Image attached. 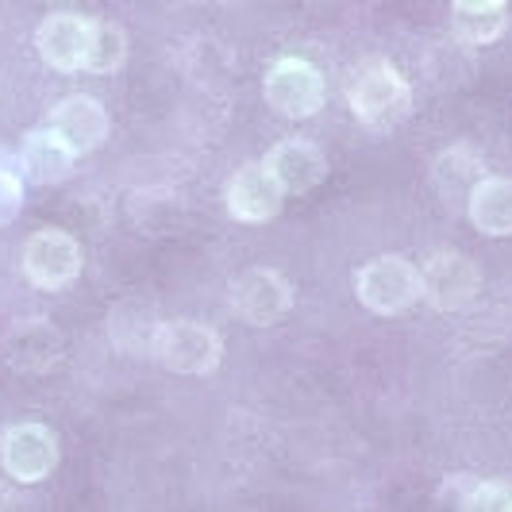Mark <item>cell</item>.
Wrapping results in <instances>:
<instances>
[{
    "label": "cell",
    "mask_w": 512,
    "mask_h": 512,
    "mask_svg": "<svg viewBox=\"0 0 512 512\" xmlns=\"http://www.w3.org/2000/svg\"><path fill=\"white\" fill-rule=\"evenodd\" d=\"M347 101L366 128L389 131L409 120L412 85L389 62H366L347 85Z\"/></svg>",
    "instance_id": "obj_1"
},
{
    "label": "cell",
    "mask_w": 512,
    "mask_h": 512,
    "mask_svg": "<svg viewBox=\"0 0 512 512\" xmlns=\"http://www.w3.org/2000/svg\"><path fill=\"white\" fill-rule=\"evenodd\" d=\"M151 355L170 374L201 378V374H212L220 366V359H224V339H220L216 328L197 324V320H166V324L154 328Z\"/></svg>",
    "instance_id": "obj_2"
},
{
    "label": "cell",
    "mask_w": 512,
    "mask_h": 512,
    "mask_svg": "<svg viewBox=\"0 0 512 512\" xmlns=\"http://www.w3.org/2000/svg\"><path fill=\"white\" fill-rule=\"evenodd\" d=\"M355 293L370 312L378 316H397L409 312L420 297H424V278L412 266L409 258L401 255H382L374 262H366L355 274Z\"/></svg>",
    "instance_id": "obj_3"
},
{
    "label": "cell",
    "mask_w": 512,
    "mask_h": 512,
    "mask_svg": "<svg viewBox=\"0 0 512 512\" xmlns=\"http://www.w3.org/2000/svg\"><path fill=\"white\" fill-rule=\"evenodd\" d=\"M262 93H266V104L278 116H285V120H308L328 101L324 74L312 62H305V58H278L266 70Z\"/></svg>",
    "instance_id": "obj_4"
},
{
    "label": "cell",
    "mask_w": 512,
    "mask_h": 512,
    "mask_svg": "<svg viewBox=\"0 0 512 512\" xmlns=\"http://www.w3.org/2000/svg\"><path fill=\"white\" fill-rule=\"evenodd\" d=\"M24 274L35 289L58 293L81 274V243L70 231L43 228L24 243Z\"/></svg>",
    "instance_id": "obj_5"
},
{
    "label": "cell",
    "mask_w": 512,
    "mask_h": 512,
    "mask_svg": "<svg viewBox=\"0 0 512 512\" xmlns=\"http://www.w3.org/2000/svg\"><path fill=\"white\" fill-rule=\"evenodd\" d=\"M0 466H4L8 478L24 482V486L43 482L58 466V436L47 424H31V420L12 424L0 436Z\"/></svg>",
    "instance_id": "obj_6"
},
{
    "label": "cell",
    "mask_w": 512,
    "mask_h": 512,
    "mask_svg": "<svg viewBox=\"0 0 512 512\" xmlns=\"http://www.w3.org/2000/svg\"><path fill=\"white\" fill-rule=\"evenodd\" d=\"M424 301L439 312H462L482 293V270L459 251H439L424 262Z\"/></svg>",
    "instance_id": "obj_7"
},
{
    "label": "cell",
    "mask_w": 512,
    "mask_h": 512,
    "mask_svg": "<svg viewBox=\"0 0 512 512\" xmlns=\"http://www.w3.org/2000/svg\"><path fill=\"white\" fill-rule=\"evenodd\" d=\"M231 308L239 312V320H247L255 328H270V324H278L285 312L293 308V285L278 270L255 266V270L235 278V285H231Z\"/></svg>",
    "instance_id": "obj_8"
},
{
    "label": "cell",
    "mask_w": 512,
    "mask_h": 512,
    "mask_svg": "<svg viewBox=\"0 0 512 512\" xmlns=\"http://www.w3.org/2000/svg\"><path fill=\"white\" fill-rule=\"evenodd\" d=\"M228 212L231 220L239 224H266L274 220L285 205L282 181L274 178V170L266 162H251V166H239V174H231L228 181Z\"/></svg>",
    "instance_id": "obj_9"
},
{
    "label": "cell",
    "mask_w": 512,
    "mask_h": 512,
    "mask_svg": "<svg viewBox=\"0 0 512 512\" xmlns=\"http://www.w3.org/2000/svg\"><path fill=\"white\" fill-rule=\"evenodd\" d=\"M62 347H66L62 332L43 316L16 320L4 335V359L16 374H47L62 359Z\"/></svg>",
    "instance_id": "obj_10"
},
{
    "label": "cell",
    "mask_w": 512,
    "mask_h": 512,
    "mask_svg": "<svg viewBox=\"0 0 512 512\" xmlns=\"http://www.w3.org/2000/svg\"><path fill=\"white\" fill-rule=\"evenodd\" d=\"M89 31H93L89 20L70 16V12H54L35 27V51L58 74H77V70H85Z\"/></svg>",
    "instance_id": "obj_11"
},
{
    "label": "cell",
    "mask_w": 512,
    "mask_h": 512,
    "mask_svg": "<svg viewBox=\"0 0 512 512\" xmlns=\"http://www.w3.org/2000/svg\"><path fill=\"white\" fill-rule=\"evenodd\" d=\"M51 128L74 147L77 154L97 151L108 131H112V116L97 97H85V93H74V97H62L51 112Z\"/></svg>",
    "instance_id": "obj_12"
},
{
    "label": "cell",
    "mask_w": 512,
    "mask_h": 512,
    "mask_svg": "<svg viewBox=\"0 0 512 512\" xmlns=\"http://www.w3.org/2000/svg\"><path fill=\"white\" fill-rule=\"evenodd\" d=\"M77 151L54 128H35L24 135L20 166L31 185H58L74 174Z\"/></svg>",
    "instance_id": "obj_13"
},
{
    "label": "cell",
    "mask_w": 512,
    "mask_h": 512,
    "mask_svg": "<svg viewBox=\"0 0 512 512\" xmlns=\"http://www.w3.org/2000/svg\"><path fill=\"white\" fill-rule=\"evenodd\" d=\"M266 166L274 170V178L282 181L285 193H308L328 178V158L308 139H282L274 151L266 154Z\"/></svg>",
    "instance_id": "obj_14"
},
{
    "label": "cell",
    "mask_w": 512,
    "mask_h": 512,
    "mask_svg": "<svg viewBox=\"0 0 512 512\" xmlns=\"http://www.w3.org/2000/svg\"><path fill=\"white\" fill-rule=\"evenodd\" d=\"M470 224L489 235V239H505L512 235V178H482L470 197H466Z\"/></svg>",
    "instance_id": "obj_15"
},
{
    "label": "cell",
    "mask_w": 512,
    "mask_h": 512,
    "mask_svg": "<svg viewBox=\"0 0 512 512\" xmlns=\"http://www.w3.org/2000/svg\"><path fill=\"white\" fill-rule=\"evenodd\" d=\"M509 24V12H505V0H455L451 8V27H455V39L466 47H486L493 43Z\"/></svg>",
    "instance_id": "obj_16"
},
{
    "label": "cell",
    "mask_w": 512,
    "mask_h": 512,
    "mask_svg": "<svg viewBox=\"0 0 512 512\" xmlns=\"http://www.w3.org/2000/svg\"><path fill=\"white\" fill-rule=\"evenodd\" d=\"M482 178H486V162H482V154L474 151V147H466V143L447 147L432 162V181H436V189L447 201L451 197H470V189Z\"/></svg>",
    "instance_id": "obj_17"
},
{
    "label": "cell",
    "mask_w": 512,
    "mask_h": 512,
    "mask_svg": "<svg viewBox=\"0 0 512 512\" xmlns=\"http://www.w3.org/2000/svg\"><path fill=\"white\" fill-rule=\"evenodd\" d=\"M128 62V35L124 27L97 20L89 31V51H85V70L89 74H116Z\"/></svg>",
    "instance_id": "obj_18"
},
{
    "label": "cell",
    "mask_w": 512,
    "mask_h": 512,
    "mask_svg": "<svg viewBox=\"0 0 512 512\" xmlns=\"http://www.w3.org/2000/svg\"><path fill=\"white\" fill-rule=\"evenodd\" d=\"M24 166L20 154L0 151V228H8L24 208Z\"/></svg>",
    "instance_id": "obj_19"
},
{
    "label": "cell",
    "mask_w": 512,
    "mask_h": 512,
    "mask_svg": "<svg viewBox=\"0 0 512 512\" xmlns=\"http://www.w3.org/2000/svg\"><path fill=\"white\" fill-rule=\"evenodd\" d=\"M478 482H482V478H474V474H451V478L436 489V505H447V509H466V501L474 497Z\"/></svg>",
    "instance_id": "obj_20"
}]
</instances>
